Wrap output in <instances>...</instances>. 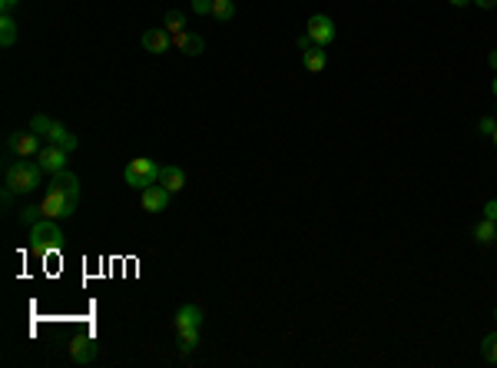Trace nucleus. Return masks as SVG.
I'll return each instance as SVG.
<instances>
[{
  "instance_id": "26",
  "label": "nucleus",
  "mask_w": 497,
  "mask_h": 368,
  "mask_svg": "<svg viewBox=\"0 0 497 368\" xmlns=\"http://www.w3.org/2000/svg\"><path fill=\"white\" fill-rule=\"evenodd\" d=\"M494 130H497V119H491V117L481 119V133H487V136H491Z\"/></svg>"
},
{
  "instance_id": "28",
  "label": "nucleus",
  "mask_w": 497,
  "mask_h": 368,
  "mask_svg": "<svg viewBox=\"0 0 497 368\" xmlns=\"http://www.w3.org/2000/svg\"><path fill=\"white\" fill-rule=\"evenodd\" d=\"M17 4H20V0H0V11H4V13H13V7H17Z\"/></svg>"
},
{
  "instance_id": "15",
  "label": "nucleus",
  "mask_w": 497,
  "mask_h": 368,
  "mask_svg": "<svg viewBox=\"0 0 497 368\" xmlns=\"http://www.w3.org/2000/svg\"><path fill=\"white\" fill-rule=\"evenodd\" d=\"M302 64L309 73H322L325 64H328V57H325V47H309L302 54Z\"/></svg>"
},
{
  "instance_id": "19",
  "label": "nucleus",
  "mask_w": 497,
  "mask_h": 368,
  "mask_svg": "<svg viewBox=\"0 0 497 368\" xmlns=\"http://www.w3.org/2000/svg\"><path fill=\"white\" fill-rule=\"evenodd\" d=\"M13 44H17V20L11 13H4V20H0V47H13Z\"/></svg>"
},
{
  "instance_id": "17",
  "label": "nucleus",
  "mask_w": 497,
  "mask_h": 368,
  "mask_svg": "<svg viewBox=\"0 0 497 368\" xmlns=\"http://www.w3.org/2000/svg\"><path fill=\"white\" fill-rule=\"evenodd\" d=\"M176 345H179L183 355L196 352V348H199V328H179V332H176Z\"/></svg>"
},
{
  "instance_id": "21",
  "label": "nucleus",
  "mask_w": 497,
  "mask_h": 368,
  "mask_svg": "<svg viewBox=\"0 0 497 368\" xmlns=\"http://www.w3.org/2000/svg\"><path fill=\"white\" fill-rule=\"evenodd\" d=\"M162 27L169 33H183L186 30V17L179 11H166V17H162Z\"/></svg>"
},
{
  "instance_id": "24",
  "label": "nucleus",
  "mask_w": 497,
  "mask_h": 368,
  "mask_svg": "<svg viewBox=\"0 0 497 368\" xmlns=\"http://www.w3.org/2000/svg\"><path fill=\"white\" fill-rule=\"evenodd\" d=\"M30 130H33V133H40V136H47V133L54 130V119L44 117V113H37V117L30 119Z\"/></svg>"
},
{
  "instance_id": "4",
  "label": "nucleus",
  "mask_w": 497,
  "mask_h": 368,
  "mask_svg": "<svg viewBox=\"0 0 497 368\" xmlns=\"http://www.w3.org/2000/svg\"><path fill=\"white\" fill-rule=\"evenodd\" d=\"M76 206H80V196H70V193H60V189H47L44 203H40V209H44L47 219H70L76 213Z\"/></svg>"
},
{
  "instance_id": "34",
  "label": "nucleus",
  "mask_w": 497,
  "mask_h": 368,
  "mask_svg": "<svg viewBox=\"0 0 497 368\" xmlns=\"http://www.w3.org/2000/svg\"><path fill=\"white\" fill-rule=\"evenodd\" d=\"M494 315H497V312H494Z\"/></svg>"
},
{
  "instance_id": "13",
  "label": "nucleus",
  "mask_w": 497,
  "mask_h": 368,
  "mask_svg": "<svg viewBox=\"0 0 497 368\" xmlns=\"http://www.w3.org/2000/svg\"><path fill=\"white\" fill-rule=\"evenodd\" d=\"M47 143H54V146H60V150H66V153H73L76 146H80V140L66 130L64 123H54V130L47 133Z\"/></svg>"
},
{
  "instance_id": "2",
  "label": "nucleus",
  "mask_w": 497,
  "mask_h": 368,
  "mask_svg": "<svg viewBox=\"0 0 497 368\" xmlns=\"http://www.w3.org/2000/svg\"><path fill=\"white\" fill-rule=\"evenodd\" d=\"M30 249L37 256H50V252H60L64 249V232L56 226L54 219H40L37 226H30Z\"/></svg>"
},
{
  "instance_id": "27",
  "label": "nucleus",
  "mask_w": 497,
  "mask_h": 368,
  "mask_svg": "<svg viewBox=\"0 0 497 368\" xmlns=\"http://www.w3.org/2000/svg\"><path fill=\"white\" fill-rule=\"evenodd\" d=\"M484 216H487V219H494V222H497V199H491V203L484 206Z\"/></svg>"
},
{
  "instance_id": "3",
  "label": "nucleus",
  "mask_w": 497,
  "mask_h": 368,
  "mask_svg": "<svg viewBox=\"0 0 497 368\" xmlns=\"http://www.w3.org/2000/svg\"><path fill=\"white\" fill-rule=\"evenodd\" d=\"M160 170H162V166H156L150 156H136V160L126 162L123 179H126V186H133V189H140V193H143L146 186L160 183Z\"/></svg>"
},
{
  "instance_id": "12",
  "label": "nucleus",
  "mask_w": 497,
  "mask_h": 368,
  "mask_svg": "<svg viewBox=\"0 0 497 368\" xmlns=\"http://www.w3.org/2000/svg\"><path fill=\"white\" fill-rule=\"evenodd\" d=\"M203 309H199V305H183V309H179V312H176V332H179V328H203Z\"/></svg>"
},
{
  "instance_id": "31",
  "label": "nucleus",
  "mask_w": 497,
  "mask_h": 368,
  "mask_svg": "<svg viewBox=\"0 0 497 368\" xmlns=\"http://www.w3.org/2000/svg\"><path fill=\"white\" fill-rule=\"evenodd\" d=\"M454 7H465V4H471V0H451Z\"/></svg>"
},
{
  "instance_id": "11",
  "label": "nucleus",
  "mask_w": 497,
  "mask_h": 368,
  "mask_svg": "<svg viewBox=\"0 0 497 368\" xmlns=\"http://www.w3.org/2000/svg\"><path fill=\"white\" fill-rule=\"evenodd\" d=\"M173 44L179 47V54H186V57H199V54H203V50H205L203 33H196V30L173 33Z\"/></svg>"
},
{
  "instance_id": "33",
  "label": "nucleus",
  "mask_w": 497,
  "mask_h": 368,
  "mask_svg": "<svg viewBox=\"0 0 497 368\" xmlns=\"http://www.w3.org/2000/svg\"><path fill=\"white\" fill-rule=\"evenodd\" d=\"M491 140H494V146H497V130H494V133H491Z\"/></svg>"
},
{
  "instance_id": "32",
  "label": "nucleus",
  "mask_w": 497,
  "mask_h": 368,
  "mask_svg": "<svg viewBox=\"0 0 497 368\" xmlns=\"http://www.w3.org/2000/svg\"><path fill=\"white\" fill-rule=\"evenodd\" d=\"M491 90H494V97H497V76H494V83H491Z\"/></svg>"
},
{
  "instance_id": "6",
  "label": "nucleus",
  "mask_w": 497,
  "mask_h": 368,
  "mask_svg": "<svg viewBox=\"0 0 497 368\" xmlns=\"http://www.w3.org/2000/svg\"><path fill=\"white\" fill-rule=\"evenodd\" d=\"M305 33H309V40L315 47H328L335 40V23H332V17H325V13H315L312 20H309V27H305Z\"/></svg>"
},
{
  "instance_id": "14",
  "label": "nucleus",
  "mask_w": 497,
  "mask_h": 368,
  "mask_svg": "<svg viewBox=\"0 0 497 368\" xmlns=\"http://www.w3.org/2000/svg\"><path fill=\"white\" fill-rule=\"evenodd\" d=\"M160 186H166L169 193H179L186 186V173L179 170V166H162L160 170Z\"/></svg>"
},
{
  "instance_id": "5",
  "label": "nucleus",
  "mask_w": 497,
  "mask_h": 368,
  "mask_svg": "<svg viewBox=\"0 0 497 368\" xmlns=\"http://www.w3.org/2000/svg\"><path fill=\"white\" fill-rule=\"evenodd\" d=\"M40 150H44V140H40V133H11L7 136V153L11 156H17V160H27V156H40Z\"/></svg>"
},
{
  "instance_id": "16",
  "label": "nucleus",
  "mask_w": 497,
  "mask_h": 368,
  "mask_svg": "<svg viewBox=\"0 0 497 368\" xmlns=\"http://www.w3.org/2000/svg\"><path fill=\"white\" fill-rule=\"evenodd\" d=\"M50 186L54 189H60V193H70V196H80V179H76L73 173H54V179H50Z\"/></svg>"
},
{
  "instance_id": "22",
  "label": "nucleus",
  "mask_w": 497,
  "mask_h": 368,
  "mask_svg": "<svg viewBox=\"0 0 497 368\" xmlns=\"http://www.w3.org/2000/svg\"><path fill=\"white\" fill-rule=\"evenodd\" d=\"M481 355H484V362L497 365V332H494V336H487L484 342H481Z\"/></svg>"
},
{
  "instance_id": "29",
  "label": "nucleus",
  "mask_w": 497,
  "mask_h": 368,
  "mask_svg": "<svg viewBox=\"0 0 497 368\" xmlns=\"http://www.w3.org/2000/svg\"><path fill=\"white\" fill-rule=\"evenodd\" d=\"M477 7H481V11H491V7H497V0H474Z\"/></svg>"
},
{
  "instance_id": "8",
  "label": "nucleus",
  "mask_w": 497,
  "mask_h": 368,
  "mask_svg": "<svg viewBox=\"0 0 497 368\" xmlns=\"http://www.w3.org/2000/svg\"><path fill=\"white\" fill-rule=\"evenodd\" d=\"M169 189L166 186H160V183H152V186H146L143 189V196H140V203H143V209L146 213H162V209L169 206Z\"/></svg>"
},
{
  "instance_id": "23",
  "label": "nucleus",
  "mask_w": 497,
  "mask_h": 368,
  "mask_svg": "<svg viewBox=\"0 0 497 368\" xmlns=\"http://www.w3.org/2000/svg\"><path fill=\"white\" fill-rule=\"evenodd\" d=\"M40 219H44V209H40V206H23L20 209V222H23V226H37Z\"/></svg>"
},
{
  "instance_id": "20",
  "label": "nucleus",
  "mask_w": 497,
  "mask_h": 368,
  "mask_svg": "<svg viewBox=\"0 0 497 368\" xmlns=\"http://www.w3.org/2000/svg\"><path fill=\"white\" fill-rule=\"evenodd\" d=\"M212 17H216L219 23H226L236 17V4L232 0H212Z\"/></svg>"
},
{
  "instance_id": "1",
  "label": "nucleus",
  "mask_w": 497,
  "mask_h": 368,
  "mask_svg": "<svg viewBox=\"0 0 497 368\" xmlns=\"http://www.w3.org/2000/svg\"><path fill=\"white\" fill-rule=\"evenodd\" d=\"M44 179V166L30 160H11L7 162V186L13 193H33Z\"/></svg>"
},
{
  "instance_id": "25",
  "label": "nucleus",
  "mask_w": 497,
  "mask_h": 368,
  "mask_svg": "<svg viewBox=\"0 0 497 368\" xmlns=\"http://www.w3.org/2000/svg\"><path fill=\"white\" fill-rule=\"evenodd\" d=\"M193 11L196 13H212V0H193Z\"/></svg>"
},
{
  "instance_id": "18",
  "label": "nucleus",
  "mask_w": 497,
  "mask_h": 368,
  "mask_svg": "<svg viewBox=\"0 0 497 368\" xmlns=\"http://www.w3.org/2000/svg\"><path fill=\"white\" fill-rule=\"evenodd\" d=\"M474 239L477 242H481V246H491V242H497V222L494 219H481V222H477L474 226Z\"/></svg>"
},
{
  "instance_id": "30",
  "label": "nucleus",
  "mask_w": 497,
  "mask_h": 368,
  "mask_svg": "<svg viewBox=\"0 0 497 368\" xmlns=\"http://www.w3.org/2000/svg\"><path fill=\"white\" fill-rule=\"evenodd\" d=\"M487 64H491V70H497V50H491V57H487Z\"/></svg>"
},
{
  "instance_id": "9",
  "label": "nucleus",
  "mask_w": 497,
  "mask_h": 368,
  "mask_svg": "<svg viewBox=\"0 0 497 368\" xmlns=\"http://www.w3.org/2000/svg\"><path fill=\"white\" fill-rule=\"evenodd\" d=\"M66 156L70 153L60 150V146H54V143H44V150H40V166H44V173H64L66 170Z\"/></svg>"
},
{
  "instance_id": "7",
  "label": "nucleus",
  "mask_w": 497,
  "mask_h": 368,
  "mask_svg": "<svg viewBox=\"0 0 497 368\" xmlns=\"http://www.w3.org/2000/svg\"><path fill=\"white\" fill-rule=\"evenodd\" d=\"M100 345L93 336H76L73 342H70V358H73L76 365H90L93 358H97Z\"/></svg>"
},
{
  "instance_id": "10",
  "label": "nucleus",
  "mask_w": 497,
  "mask_h": 368,
  "mask_svg": "<svg viewBox=\"0 0 497 368\" xmlns=\"http://www.w3.org/2000/svg\"><path fill=\"white\" fill-rule=\"evenodd\" d=\"M143 47H146V54H166L173 47V33L166 27H152V30L143 33Z\"/></svg>"
}]
</instances>
